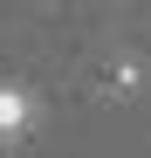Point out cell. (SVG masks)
<instances>
[{
    "label": "cell",
    "instance_id": "1",
    "mask_svg": "<svg viewBox=\"0 0 151 158\" xmlns=\"http://www.w3.org/2000/svg\"><path fill=\"white\" fill-rule=\"evenodd\" d=\"M28 117H35V96L21 89V83H0V144L21 138V131H28Z\"/></svg>",
    "mask_w": 151,
    "mask_h": 158
},
{
    "label": "cell",
    "instance_id": "2",
    "mask_svg": "<svg viewBox=\"0 0 151 158\" xmlns=\"http://www.w3.org/2000/svg\"><path fill=\"white\" fill-rule=\"evenodd\" d=\"M137 83H144V62H137V55H117V62H110V89H117V96H137Z\"/></svg>",
    "mask_w": 151,
    "mask_h": 158
}]
</instances>
